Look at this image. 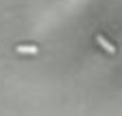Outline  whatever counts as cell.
Returning a JSON list of instances; mask_svg holds the SVG:
<instances>
[{
    "mask_svg": "<svg viewBox=\"0 0 122 116\" xmlns=\"http://www.w3.org/2000/svg\"><path fill=\"white\" fill-rule=\"evenodd\" d=\"M15 50H18L20 55H37V53H39V48H37V46H24V44H22V46H18Z\"/></svg>",
    "mask_w": 122,
    "mask_h": 116,
    "instance_id": "1",
    "label": "cell"
},
{
    "mask_svg": "<svg viewBox=\"0 0 122 116\" xmlns=\"http://www.w3.org/2000/svg\"><path fill=\"white\" fill-rule=\"evenodd\" d=\"M96 42H98V44H100V46H102V48H105L107 53H111V55L116 53V46H113V44H109V42H107V39H105L102 35H98V37H96Z\"/></svg>",
    "mask_w": 122,
    "mask_h": 116,
    "instance_id": "2",
    "label": "cell"
}]
</instances>
